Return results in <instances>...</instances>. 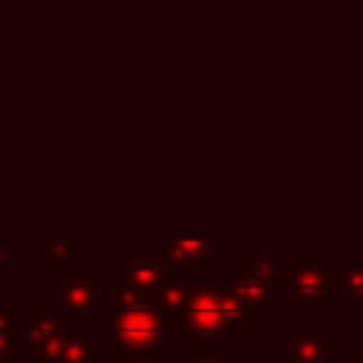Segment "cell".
<instances>
[{"instance_id": "6", "label": "cell", "mask_w": 363, "mask_h": 363, "mask_svg": "<svg viewBox=\"0 0 363 363\" xmlns=\"http://www.w3.org/2000/svg\"><path fill=\"white\" fill-rule=\"evenodd\" d=\"M170 278H176V275L167 269L164 258H162L159 252L147 250L145 241H139V250L133 247L130 252L122 255V281H128L133 289H139V292H145V295H150V298H153L156 289L164 286Z\"/></svg>"}, {"instance_id": "16", "label": "cell", "mask_w": 363, "mask_h": 363, "mask_svg": "<svg viewBox=\"0 0 363 363\" xmlns=\"http://www.w3.org/2000/svg\"><path fill=\"white\" fill-rule=\"evenodd\" d=\"M108 363H173V357H167V354H159V352H147V354L122 352V354H113Z\"/></svg>"}, {"instance_id": "13", "label": "cell", "mask_w": 363, "mask_h": 363, "mask_svg": "<svg viewBox=\"0 0 363 363\" xmlns=\"http://www.w3.org/2000/svg\"><path fill=\"white\" fill-rule=\"evenodd\" d=\"M85 250V241H45V264L48 267H65L74 255Z\"/></svg>"}, {"instance_id": "4", "label": "cell", "mask_w": 363, "mask_h": 363, "mask_svg": "<svg viewBox=\"0 0 363 363\" xmlns=\"http://www.w3.org/2000/svg\"><path fill=\"white\" fill-rule=\"evenodd\" d=\"M71 332V318L45 295V301L34 303L28 318L20 326V352L31 363H54L62 337Z\"/></svg>"}, {"instance_id": "3", "label": "cell", "mask_w": 363, "mask_h": 363, "mask_svg": "<svg viewBox=\"0 0 363 363\" xmlns=\"http://www.w3.org/2000/svg\"><path fill=\"white\" fill-rule=\"evenodd\" d=\"M337 289V264L326 255L298 252L284 267L281 292L289 295L292 306H323Z\"/></svg>"}, {"instance_id": "7", "label": "cell", "mask_w": 363, "mask_h": 363, "mask_svg": "<svg viewBox=\"0 0 363 363\" xmlns=\"http://www.w3.org/2000/svg\"><path fill=\"white\" fill-rule=\"evenodd\" d=\"M224 281L235 289V295L244 301V303H250L252 306V312L258 315V318H264V312L269 309V306H275V301H278V295H281V289L272 284V281H267V278H261L250 264H244V267H227L224 269Z\"/></svg>"}, {"instance_id": "10", "label": "cell", "mask_w": 363, "mask_h": 363, "mask_svg": "<svg viewBox=\"0 0 363 363\" xmlns=\"http://www.w3.org/2000/svg\"><path fill=\"white\" fill-rule=\"evenodd\" d=\"M335 295H340L346 306H363V252L340 258Z\"/></svg>"}, {"instance_id": "17", "label": "cell", "mask_w": 363, "mask_h": 363, "mask_svg": "<svg viewBox=\"0 0 363 363\" xmlns=\"http://www.w3.org/2000/svg\"><path fill=\"white\" fill-rule=\"evenodd\" d=\"M17 261H20V258L6 247V241H0V278H6V275H9V269H11V267H17Z\"/></svg>"}, {"instance_id": "11", "label": "cell", "mask_w": 363, "mask_h": 363, "mask_svg": "<svg viewBox=\"0 0 363 363\" xmlns=\"http://www.w3.org/2000/svg\"><path fill=\"white\" fill-rule=\"evenodd\" d=\"M54 363H96V335L91 329H71L62 337Z\"/></svg>"}, {"instance_id": "12", "label": "cell", "mask_w": 363, "mask_h": 363, "mask_svg": "<svg viewBox=\"0 0 363 363\" xmlns=\"http://www.w3.org/2000/svg\"><path fill=\"white\" fill-rule=\"evenodd\" d=\"M20 309L14 303L0 306V357L3 363H20L23 352H20Z\"/></svg>"}, {"instance_id": "8", "label": "cell", "mask_w": 363, "mask_h": 363, "mask_svg": "<svg viewBox=\"0 0 363 363\" xmlns=\"http://www.w3.org/2000/svg\"><path fill=\"white\" fill-rule=\"evenodd\" d=\"M335 352H340V346L329 340V332H323V329H295L275 349V363H318V360H323Z\"/></svg>"}, {"instance_id": "14", "label": "cell", "mask_w": 363, "mask_h": 363, "mask_svg": "<svg viewBox=\"0 0 363 363\" xmlns=\"http://www.w3.org/2000/svg\"><path fill=\"white\" fill-rule=\"evenodd\" d=\"M250 267H252L261 278L272 281V284L281 289V284H284V264H278L272 255H255V258L250 261Z\"/></svg>"}, {"instance_id": "15", "label": "cell", "mask_w": 363, "mask_h": 363, "mask_svg": "<svg viewBox=\"0 0 363 363\" xmlns=\"http://www.w3.org/2000/svg\"><path fill=\"white\" fill-rule=\"evenodd\" d=\"M187 363H238L221 343H201V349L187 357Z\"/></svg>"}, {"instance_id": "18", "label": "cell", "mask_w": 363, "mask_h": 363, "mask_svg": "<svg viewBox=\"0 0 363 363\" xmlns=\"http://www.w3.org/2000/svg\"><path fill=\"white\" fill-rule=\"evenodd\" d=\"M318 363H354V357H346L343 349H340V352H335V354H329V357H323Z\"/></svg>"}, {"instance_id": "9", "label": "cell", "mask_w": 363, "mask_h": 363, "mask_svg": "<svg viewBox=\"0 0 363 363\" xmlns=\"http://www.w3.org/2000/svg\"><path fill=\"white\" fill-rule=\"evenodd\" d=\"M162 258L176 278H187L190 267H213L216 250L207 238H170L164 241Z\"/></svg>"}, {"instance_id": "1", "label": "cell", "mask_w": 363, "mask_h": 363, "mask_svg": "<svg viewBox=\"0 0 363 363\" xmlns=\"http://www.w3.org/2000/svg\"><path fill=\"white\" fill-rule=\"evenodd\" d=\"M252 320H258V315L224 278L190 281V292L170 318V329L184 332L201 343H221L227 332H247Z\"/></svg>"}, {"instance_id": "5", "label": "cell", "mask_w": 363, "mask_h": 363, "mask_svg": "<svg viewBox=\"0 0 363 363\" xmlns=\"http://www.w3.org/2000/svg\"><path fill=\"white\" fill-rule=\"evenodd\" d=\"M60 292H48L51 301L68 315V318H96L99 306L108 295V281L99 278L96 267H60Z\"/></svg>"}, {"instance_id": "19", "label": "cell", "mask_w": 363, "mask_h": 363, "mask_svg": "<svg viewBox=\"0 0 363 363\" xmlns=\"http://www.w3.org/2000/svg\"><path fill=\"white\" fill-rule=\"evenodd\" d=\"M0 363H3V357H0Z\"/></svg>"}, {"instance_id": "2", "label": "cell", "mask_w": 363, "mask_h": 363, "mask_svg": "<svg viewBox=\"0 0 363 363\" xmlns=\"http://www.w3.org/2000/svg\"><path fill=\"white\" fill-rule=\"evenodd\" d=\"M170 329V318L153 298H142L125 309H113L108 318V337L113 346L136 354L159 352L162 335Z\"/></svg>"}]
</instances>
